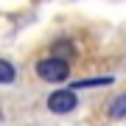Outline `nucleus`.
Listing matches in <instances>:
<instances>
[{
	"mask_svg": "<svg viewBox=\"0 0 126 126\" xmlns=\"http://www.w3.org/2000/svg\"><path fill=\"white\" fill-rule=\"evenodd\" d=\"M36 76L45 79V81H64L70 76V64L64 62V59H56V56L39 59V62H36Z\"/></svg>",
	"mask_w": 126,
	"mask_h": 126,
	"instance_id": "obj_1",
	"label": "nucleus"
},
{
	"mask_svg": "<svg viewBox=\"0 0 126 126\" xmlns=\"http://www.w3.org/2000/svg\"><path fill=\"white\" fill-rule=\"evenodd\" d=\"M48 109L56 115H64V112H73L76 109V93L73 90H56L48 95Z\"/></svg>",
	"mask_w": 126,
	"mask_h": 126,
	"instance_id": "obj_2",
	"label": "nucleus"
},
{
	"mask_svg": "<svg viewBox=\"0 0 126 126\" xmlns=\"http://www.w3.org/2000/svg\"><path fill=\"white\" fill-rule=\"evenodd\" d=\"M50 50H53V56H56V59H64V62L76 56V48H73L67 39H59V42H53V48H50Z\"/></svg>",
	"mask_w": 126,
	"mask_h": 126,
	"instance_id": "obj_3",
	"label": "nucleus"
},
{
	"mask_svg": "<svg viewBox=\"0 0 126 126\" xmlns=\"http://www.w3.org/2000/svg\"><path fill=\"white\" fill-rule=\"evenodd\" d=\"M109 118H112V121H121V118H126V93H121L112 104H109Z\"/></svg>",
	"mask_w": 126,
	"mask_h": 126,
	"instance_id": "obj_4",
	"label": "nucleus"
},
{
	"mask_svg": "<svg viewBox=\"0 0 126 126\" xmlns=\"http://www.w3.org/2000/svg\"><path fill=\"white\" fill-rule=\"evenodd\" d=\"M104 84H112V79H84V81H76L70 90H84V87H104Z\"/></svg>",
	"mask_w": 126,
	"mask_h": 126,
	"instance_id": "obj_5",
	"label": "nucleus"
},
{
	"mask_svg": "<svg viewBox=\"0 0 126 126\" xmlns=\"http://www.w3.org/2000/svg\"><path fill=\"white\" fill-rule=\"evenodd\" d=\"M0 81H3V84H11L14 81V67H11V62H0Z\"/></svg>",
	"mask_w": 126,
	"mask_h": 126,
	"instance_id": "obj_6",
	"label": "nucleus"
}]
</instances>
